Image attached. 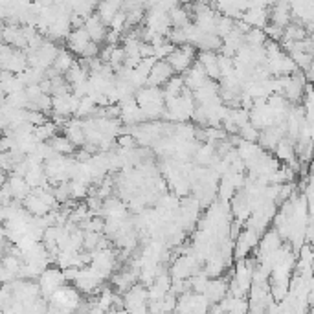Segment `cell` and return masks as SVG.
Here are the masks:
<instances>
[{
  "mask_svg": "<svg viewBox=\"0 0 314 314\" xmlns=\"http://www.w3.org/2000/svg\"><path fill=\"white\" fill-rule=\"evenodd\" d=\"M50 305L48 311H74V309H79V292L77 288L70 285H61L56 292L48 298Z\"/></svg>",
  "mask_w": 314,
  "mask_h": 314,
  "instance_id": "6da1fadb",
  "label": "cell"
},
{
  "mask_svg": "<svg viewBox=\"0 0 314 314\" xmlns=\"http://www.w3.org/2000/svg\"><path fill=\"white\" fill-rule=\"evenodd\" d=\"M197 59V48L191 44H180V46H174L173 52L166 57V61L171 64L174 74H184L186 70L195 63Z\"/></svg>",
  "mask_w": 314,
  "mask_h": 314,
  "instance_id": "7a4b0ae2",
  "label": "cell"
},
{
  "mask_svg": "<svg viewBox=\"0 0 314 314\" xmlns=\"http://www.w3.org/2000/svg\"><path fill=\"white\" fill-rule=\"evenodd\" d=\"M123 309L131 313H147L149 311V296L143 285H131L123 294Z\"/></svg>",
  "mask_w": 314,
  "mask_h": 314,
  "instance_id": "3957f363",
  "label": "cell"
},
{
  "mask_svg": "<svg viewBox=\"0 0 314 314\" xmlns=\"http://www.w3.org/2000/svg\"><path fill=\"white\" fill-rule=\"evenodd\" d=\"M64 283H66V279H64L63 276V270L57 268V266H54V268L46 266V268L39 274V292H41L42 298H46V300L56 292L59 286L64 285Z\"/></svg>",
  "mask_w": 314,
  "mask_h": 314,
  "instance_id": "277c9868",
  "label": "cell"
},
{
  "mask_svg": "<svg viewBox=\"0 0 314 314\" xmlns=\"http://www.w3.org/2000/svg\"><path fill=\"white\" fill-rule=\"evenodd\" d=\"M90 266H94V268L107 279L112 274V270L116 268V254L112 250H109L107 246H105V248H98V250L92 252Z\"/></svg>",
  "mask_w": 314,
  "mask_h": 314,
  "instance_id": "5b68a950",
  "label": "cell"
},
{
  "mask_svg": "<svg viewBox=\"0 0 314 314\" xmlns=\"http://www.w3.org/2000/svg\"><path fill=\"white\" fill-rule=\"evenodd\" d=\"M235 239H237V241L233 243V256H235V259H243V257H248V254L256 248V244H257L259 241V235L252 230V228L246 226L241 233H237Z\"/></svg>",
  "mask_w": 314,
  "mask_h": 314,
  "instance_id": "8992f818",
  "label": "cell"
},
{
  "mask_svg": "<svg viewBox=\"0 0 314 314\" xmlns=\"http://www.w3.org/2000/svg\"><path fill=\"white\" fill-rule=\"evenodd\" d=\"M268 21L270 24L278 26V28H285L288 22L292 21V11H290V4L288 0H276L268 7Z\"/></svg>",
  "mask_w": 314,
  "mask_h": 314,
  "instance_id": "52a82bcc",
  "label": "cell"
},
{
  "mask_svg": "<svg viewBox=\"0 0 314 314\" xmlns=\"http://www.w3.org/2000/svg\"><path fill=\"white\" fill-rule=\"evenodd\" d=\"M83 28H85V31L88 33L90 41L98 42V44L105 42V37H107L109 26H107V24H105V22L99 19L98 13H90L88 17H85Z\"/></svg>",
  "mask_w": 314,
  "mask_h": 314,
  "instance_id": "ba28073f",
  "label": "cell"
},
{
  "mask_svg": "<svg viewBox=\"0 0 314 314\" xmlns=\"http://www.w3.org/2000/svg\"><path fill=\"white\" fill-rule=\"evenodd\" d=\"M171 76H174L171 64H169L166 59H156L154 64L151 66V72H149V76H147L145 85H151V86H162V85L166 83Z\"/></svg>",
  "mask_w": 314,
  "mask_h": 314,
  "instance_id": "9c48e42d",
  "label": "cell"
},
{
  "mask_svg": "<svg viewBox=\"0 0 314 314\" xmlns=\"http://www.w3.org/2000/svg\"><path fill=\"white\" fill-rule=\"evenodd\" d=\"M66 48L74 54V56H81L85 52V48L90 44V37L88 33L85 31L83 26H79V28H72L70 29V33L66 35Z\"/></svg>",
  "mask_w": 314,
  "mask_h": 314,
  "instance_id": "30bf717a",
  "label": "cell"
},
{
  "mask_svg": "<svg viewBox=\"0 0 314 314\" xmlns=\"http://www.w3.org/2000/svg\"><path fill=\"white\" fill-rule=\"evenodd\" d=\"M0 41L13 46V48L26 50V37L22 33V28L19 24H6L0 28Z\"/></svg>",
  "mask_w": 314,
  "mask_h": 314,
  "instance_id": "8fae6325",
  "label": "cell"
},
{
  "mask_svg": "<svg viewBox=\"0 0 314 314\" xmlns=\"http://www.w3.org/2000/svg\"><path fill=\"white\" fill-rule=\"evenodd\" d=\"M283 244V239L276 230H265L263 231V237L257 241V259L266 257L268 254H272L274 250H278L279 246Z\"/></svg>",
  "mask_w": 314,
  "mask_h": 314,
  "instance_id": "7c38bea8",
  "label": "cell"
},
{
  "mask_svg": "<svg viewBox=\"0 0 314 314\" xmlns=\"http://www.w3.org/2000/svg\"><path fill=\"white\" fill-rule=\"evenodd\" d=\"M202 294L209 303H219V301L228 294V283H226V279L219 278V276L208 279V285H206Z\"/></svg>",
  "mask_w": 314,
  "mask_h": 314,
  "instance_id": "4fadbf2b",
  "label": "cell"
},
{
  "mask_svg": "<svg viewBox=\"0 0 314 314\" xmlns=\"http://www.w3.org/2000/svg\"><path fill=\"white\" fill-rule=\"evenodd\" d=\"M197 61L202 64L204 72L208 79H221V74H219V64H217V52H211V50H200L197 52Z\"/></svg>",
  "mask_w": 314,
  "mask_h": 314,
  "instance_id": "5bb4252c",
  "label": "cell"
},
{
  "mask_svg": "<svg viewBox=\"0 0 314 314\" xmlns=\"http://www.w3.org/2000/svg\"><path fill=\"white\" fill-rule=\"evenodd\" d=\"M6 186L9 188V193L13 197V200H19V202H22V200L28 197L29 191H31V188L28 186L26 178L21 176V174H15V173H11V176L6 178Z\"/></svg>",
  "mask_w": 314,
  "mask_h": 314,
  "instance_id": "9a60e30c",
  "label": "cell"
},
{
  "mask_svg": "<svg viewBox=\"0 0 314 314\" xmlns=\"http://www.w3.org/2000/svg\"><path fill=\"white\" fill-rule=\"evenodd\" d=\"M206 79H208V76H206V72H204L202 64L199 63L197 59H195V63L184 72V85H186V88H189V90L199 88Z\"/></svg>",
  "mask_w": 314,
  "mask_h": 314,
  "instance_id": "2e32d148",
  "label": "cell"
},
{
  "mask_svg": "<svg viewBox=\"0 0 314 314\" xmlns=\"http://www.w3.org/2000/svg\"><path fill=\"white\" fill-rule=\"evenodd\" d=\"M274 151H276V158L281 162H285V164H294L296 162V147H294V140L283 138L278 142V145L274 147Z\"/></svg>",
  "mask_w": 314,
  "mask_h": 314,
  "instance_id": "e0dca14e",
  "label": "cell"
},
{
  "mask_svg": "<svg viewBox=\"0 0 314 314\" xmlns=\"http://www.w3.org/2000/svg\"><path fill=\"white\" fill-rule=\"evenodd\" d=\"M99 211H105L107 219H123V217H127V206L119 199H107V200H103Z\"/></svg>",
  "mask_w": 314,
  "mask_h": 314,
  "instance_id": "ac0fdd59",
  "label": "cell"
},
{
  "mask_svg": "<svg viewBox=\"0 0 314 314\" xmlns=\"http://www.w3.org/2000/svg\"><path fill=\"white\" fill-rule=\"evenodd\" d=\"M64 136L74 143V145H83L85 143V131L81 119H70L64 123Z\"/></svg>",
  "mask_w": 314,
  "mask_h": 314,
  "instance_id": "d6986e66",
  "label": "cell"
},
{
  "mask_svg": "<svg viewBox=\"0 0 314 314\" xmlns=\"http://www.w3.org/2000/svg\"><path fill=\"white\" fill-rule=\"evenodd\" d=\"M169 21H171V28H184L191 22V13H189L188 6H176L171 7L168 11Z\"/></svg>",
  "mask_w": 314,
  "mask_h": 314,
  "instance_id": "ffe728a7",
  "label": "cell"
},
{
  "mask_svg": "<svg viewBox=\"0 0 314 314\" xmlns=\"http://www.w3.org/2000/svg\"><path fill=\"white\" fill-rule=\"evenodd\" d=\"M48 145L54 149L56 154H64V156H70V154L74 153V149H76V145H74L64 134L61 136V134H57V133L48 140Z\"/></svg>",
  "mask_w": 314,
  "mask_h": 314,
  "instance_id": "44dd1931",
  "label": "cell"
},
{
  "mask_svg": "<svg viewBox=\"0 0 314 314\" xmlns=\"http://www.w3.org/2000/svg\"><path fill=\"white\" fill-rule=\"evenodd\" d=\"M119 9H121V6H119L118 2H114V0H101L98 6H96V13H98L99 19L109 26L112 17L118 13Z\"/></svg>",
  "mask_w": 314,
  "mask_h": 314,
  "instance_id": "7402d4cb",
  "label": "cell"
},
{
  "mask_svg": "<svg viewBox=\"0 0 314 314\" xmlns=\"http://www.w3.org/2000/svg\"><path fill=\"white\" fill-rule=\"evenodd\" d=\"M76 63V57H74V54L70 52V50H59L57 52L56 59H54V63H52V68L56 70L57 74H64L66 70L72 66V64Z\"/></svg>",
  "mask_w": 314,
  "mask_h": 314,
  "instance_id": "603a6c76",
  "label": "cell"
},
{
  "mask_svg": "<svg viewBox=\"0 0 314 314\" xmlns=\"http://www.w3.org/2000/svg\"><path fill=\"white\" fill-rule=\"evenodd\" d=\"M186 88V85H184V77L180 76H171L164 83V99L168 98H176V96H180L182 90Z\"/></svg>",
  "mask_w": 314,
  "mask_h": 314,
  "instance_id": "cb8c5ba5",
  "label": "cell"
},
{
  "mask_svg": "<svg viewBox=\"0 0 314 314\" xmlns=\"http://www.w3.org/2000/svg\"><path fill=\"white\" fill-rule=\"evenodd\" d=\"M57 133V125L54 121H44L41 125L33 127V140L35 142H48Z\"/></svg>",
  "mask_w": 314,
  "mask_h": 314,
  "instance_id": "d4e9b609",
  "label": "cell"
},
{
  "mask_svg": "<svg viewBox=\"0 0 314 314\" xmlns=\"http://www.w3.org/2000/svg\"><path fill=\"white\" fill-rule=\"evenodd\" d=\"M213 156H215V147L211 145V143H204V145L197 147L195 160H197V164H199V166H202V168L209 166V164H211V160H213Z\"/></svg>",
  "mask_w": 314,
  "mask_h": 314,
  "instance_id": "484cf974",
  "label": "cell"
},
{
  "mask_svg": "<svg viewBox=\"0 0 314 314\" xmlns=\"http://www.w3.org/2000/svg\"><path fill=\"white\" fill-rule=\"evenodd\" d=\"M266 39L268 37L263 28H250L244 33V44H248V46H263Z\"/></svg>",
  "mask_w": 314,
  "mask_h": 314,
  "instance_id": "4316f807",
  "label": "cell"
},
{
  "mask_svg": "<svg viewBox=\"0 0 314 314\" xmlns=\"http://www.w3.org/2000/svg\"><path fill=\"white\" fill-rule=\"evenodd\" d=\"M217 64H219V74H221V77H226L228 74L233 72V57L224 56V54H217Z\"/></svg>",
  "mask_w": 314,
  "mask_h": 314,
  "instance_id": "83f0119b",
  "label": "cell"
},
{
  "mask_svg": "<svg viewBox=\"0 0 314 314\" xmlns=\"http://www.w3.org/2000/svg\"><path fill=\"white\" fill-rule=\"evenodd\" d=\"M239 134H241V138L246 140V142H256L259 136V131L252 125V123H246V125H243L239 129Z\"/></svg>",
  "mask_w": 314,
  "mask_h": 314,
  "instance_id": "f1b7e54d",
  "label": "cell"
},
{
  "mask_svg": "<svg viewBox=\"0 0 314 314\" xmlns=\"http://www.w3.org/2000/svg\"><path fill=\"white\" fill-rule=\"evenodd\" d=\"M118 143L121 149H133V147H136V138H134L133 134L125 133L118 138Z\"/></svg>",
  "mask_w": 314,
  "mask_h": 314,
  "instance_id": "f546056e",
  "label": "cell"
},
{
  "mask_svg": "<svg viewBox=\"0 0 314 314\" xmlns=\"http://www.w3.org/2000/svg\"><path fill=\"white\" fill-rule=\"evenodd\" d=\"M4 184H6V173H4V171H0V188H2Z\"/></svg>",
  "mask_w": 314,
  "mask_h": 314,
  "instance_id": "4dcf8cb0",
  "label": "cell"
}]
</instances>
